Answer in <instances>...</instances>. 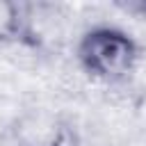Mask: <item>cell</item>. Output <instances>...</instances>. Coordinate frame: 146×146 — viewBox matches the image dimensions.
<instances>
[{"label": "cell", "mask_w": 146, "mask_h": 146, "mask_svg": "<svg viewBox=\"0 0 146 146\" xmlns=\"http://www.w3.org/2000/svg\"><path fill=\"white\" fill-rule=\"evenodd\" d=\"M80 57L84 66L96 75L119 82L135 62V46L121 32L96 30L82 41Z\"/></svg>", "instance_id": "6da1fadb"}, {"label": "cell", "mask_w": 146, "mask_h": 146, "mask_svg": "<svg viewBox=\"0 0 146 146\" xmlns=\"http://www.w3.org/2000/svg\"><path fill=\"white\" fill-rule=\"evenodd\" d=\"M66 125L48 110H27L11 128V146H64Z\"/></svg>", "instance_id": "7a4b0ae2"}, {"label": "cell", "mask_w": 146, "mask_h": 146, "mask_svg": "<svg viewBox=\"0 0 146 146\" xmlns=\"http://www.w3.org/2000/svg\"><path fill=\"white\" fill-rule=\"evenodd\" d=\"M23 23V9L14 2L0 0V39H9L21 30Z\"/></svg>", "instance_id": "3957f363"}]
</instances>
